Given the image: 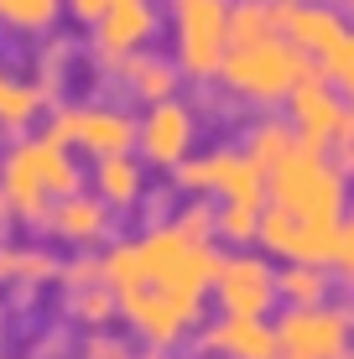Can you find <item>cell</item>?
Segmentation results:
<instances>
[{
    "mask_svg": "<svg viewBox=\"0 0 354 359\" xmlns=\"http://www.w3.org/2000/svg\"><path fill=\"white\" fill-rule=\"evenodd\" d=\"M104 287L115 297V318L146 349L172 354L203 328L209 287L219 266L214 203L182 198L172 214L151 219L136 234H115L100 250Z\"/></svg>",
    "mask_w": 354,
    "mask_h": 359,
    "instance_id": "6da1fadb",
    "label": "cell"
},
{
    "mask_svg": "<svg viewBox=\"0 0 354 359\" xmlns=\"http://www.w3.org/2000/svg\"><path fill=\"white\" fill-rule=\"evenodd\" d=\"M83 188V162L53 135L32 130L0 146V214L21 229H42L53 203Z\"/></svg>",
    "mask_w": 354,
    "mask_h": 359,
    "instance_id": "7a4b0ae2",
    "label": "cell"
},
{
    "mask_svg": "<svg viewBox=\"0 0 354 359\" xmlns=\"http://www.w3.org/2000/svg\"><path fill=\"white\" fill-rule=\"evenodd\" d=\"M354 188L349 172L323 151L308 146H292V151L266 172V208H282L292 219H308V224H328L339 229V219L349 214Z\"/></svg>",
    "mask_w": 354,
    "mask_h": 359,
    "instance_id": "3957f363",
    "label": "cell"
},
{
    "mask_svg": "<svg viewBox=\"0 0 354 359\" xmlns=\"http://www.w3.org/2000/svg\"><path fill=\"white\" fill-rule=\"evenodd\" d=\"M308 73H313L308 57H302L287 36H271V42H255V47H229L214 83L224 89V99L255 109V115H271V109L287 104V94L297 89Z\"/></svg>",
    "mask_w": 354,
    "mask_h": 359,
    "instance_id": "277c9868",
    "label": "cell"
},
{
    "mask_svg": "<svg viewBox=\"0 0 354 359\" xmlns=\"http://www.w3.org/2000/svg\"><path fill=\"white\" fill-rule=\"evenodd\" d=\"M172 68L193 89H214L219 63L229 53V0H162Z\"/></svg>",
    "mask_w": 354,
    "mask_h": 359,
    "instance_id": "5b68a950",
    "label": "cell"
},
{
    "mask_svg": "<svg viewBox=\"0 0 354 359\" xmlns=\"http://www.w3.org/2000/svg\"><path fill=\"white\" fill-rule=\"evenodd\" d=\"M42 135H53L57 146H68L73 156H125L136 151V109L120 104V99H63V104L47 109Z\"/></svg>",
    "mask_w": 354,
    "mask_h": 359,
    "instance_id": "8992f818",
    "label": "cell"
},
{
    "mask_svg": "<svg viewBox=\"0 0 354 359\" xmlns=\"http://www.w3.org/2000/svg\"><path fill=\"white\" fill-rule=\"evenodd\" d=\"M282 120L292 126L297 146H308V151L334 156L339 167H344L349 156H354V104H349V99L339 94L328 79H323L318 68H313L308 79H302L297 89L287 94Z\"/></svg>",
    "mask_w": 354,
    "mask_h": 359,
    "instance_id": "52a82bcc",
    "label": "cell"
},
{
    "mask_svg": "<svg viewBox=\"0 0 354 359\" xmlns=\"http://www.w3.org/2000/svg\"><path fill=\"white\" fill-rule=\"evenodd\" d=\"M182 198H203V203H245V208H266V172L250 162L240 146H209L193 151L188 162L172 172Z\"/></svg>",
    "mask_w": 354,
    "mask_h": 359,
    "instance_id": "ba28073f",
    "label": "cell"
},
{
    "mask_svg": "<svg viewBox=\"0 0 354 359\" xmlns=\"http://www.w3.org/2000/svg\"><path fill=\"white\" fill-rule=\"evenodd\" d=\"M209 302L219 318H271L276 307V261H266L261 250H219Z\"/></svg>",
    "mask_w": 354,
    "mask_h": 359,
    "instance_id": "9c48e42d",
    "label": "cell"
},
{
    "mask_svg": "<svg viewBox=\"0 0 354 359\" xmlns=\"http://www.w3.org/2000/svg\"><path fill=\"white\" fill-rule=\"evenodd\" d=\"M198 130H203V115H198V104H188L182 94L141 109L136 115V156H141V167L172 177V172L198 151Z\"/></svg>",
    "mask_w": 354,
    "mask_h": 359,
    "instance_id": "30bf717a",
    "label": "cell"
},
{
    "mask_svg": "<svg viewBox=\"0 0 354 359\" xmlns=\"http://www.w3.org/2000/svg\"><path fill=\"white\" fill-rule=\"evenodd\" d=\"M271 328H276L282 359H354V318L339 302L282 307V318H271Z\"/></svg>",
    "mask_w": 354,
    "mask_h": 359,
    "instance_id": "8fae6325",
    "label": "cell"
},
{
    "mask_svg": "<svg viewBox=\"0 0 354 359\" xmlns=\"http://www.w3.org/2000/svg\"><path fill=\"white\" fill-rule=\"evenodd\" d=\"M162 36V0H115L100 21H89V63L109 73L136 53H151Z\"/></svg>",
    "mask_w": 354,
    "mask_h": 359,
    "instance_id": "7c38bea8",
    "label": "cell"
},
{
    "mask_svg": "<svg viewBox=\"0 0 354 359\" xmlns=\"http://www.w3.org/2000/svg\"><path fill=\"white\" fill-rule=\"evenodd\" d=\"M271 11H276V36H287L308 63H323L354 32L339 0H271Z\"/></svg>",
    "mask_w": 354,
    "mask_h": 359,
    "instance_id": "4fadbf2b",
    "label": "cell"
},
{
    "mask_svg": "<svg viewBox=\"0 0 354 359\" xmlns=\"http://www.w3.org/2000/svg\"><path fill=\"white\" fill-rule=\"evenodd\" d=\"M334 234L328 224H308V219H292L282 208H261V224H255V250L276 266H328L334 261Z\"/></svg>",
    "mask_w": 354,
    "mask_h": 359,
    "instance_id": "5bb4252c",
    "label": "cell"
},
{
    "mask_svg": "<svg viewBox=\"0 0 354 359\" xmlns=\"http://www.w3.org/2000/svg\"><path fill=\"white\" fill-rule=\"evenodd\" d=\"M42 234H47V240H57V245H68L73 255H100L104 245L120 234V219L109 214L89 188H79V193H68L63 203H53Z\"/></svg>",
    "mask_w": 354,
    "mask_h": 359,
    "instance_id": "9a60e30c",
    "label": "cell"
},
{
    "mask_svg": "<svg viewBox=\"0 0 354 359\" xmlns=\"http://www.w3.org/2000/svg\"><path fill=\"white\" fill-rule=\"evenodd\" d=\"M104 79L120 89V104H141V109H151V104H162V99H177L182 94V79H177L172 57H162L156 47H151V53L125 57V63H115Z\"/></svg>",
    "mask_w": 354,
    "mask_h": 359,
    "instance_id": "2e32d148",
    "label": "cell"
},
{
    "mask_svg": "<svg viewBox=\"0 0 354 359\" xmlns=\"http://www.w3.org/2000/svg\"><path fill=\"white\" fill-rule=\"evenodd\" d=\"M89 193L100 198L115 219H125V214H136V208H146V198H151V172L141 167L136 151L100 156V162L89 167Z\"/></svg>",
    "mask_w": 354,
    "mask_h": 359,
    "instance_id": "e0dca14e",
    "label": "cell"
},
{
    "mask_svg": "<svg viewBox=\"0 0 354 359\" xmlns=\"http://www.w3.org/2000/svg\"><path fill=\"white\" fill-rule=\"evenodd\" d=\"M203 359H282L271 318H214L198 328Z\"/></svg>",
    "mask_w": 354,
    "mask_h": 359,
    "instance_id": "ac0fdd59",
    "label": "cell"
},
{
    "mask_svg": "<svg viewBox=\"0 0 354 359\" xmlns=\"http://www.w3.org/2000/svg\"><path fill=\"white\" fill-rule=\"evenodd\" d=\"M42 120H47V104L36 94V83L27 79V68L0 63V135L6 141L32 135V130H42Z\"/></svg>",
    "mask_w": 354,
    "mask_h": 359,
    "instance_id": "d6986e66",
    "label": "cell"
},
{
    "mask_svg": "<svg viewBox=\"0 0 354 359\" xmlns=\"http://www.w3.org/2000/svg\"><path fill=\"white\" fill-rule=\"evenodd\" d=\"M73 68H79V47L68 42V36H42V42L32 47V68H27V79L36 83V94H42V104L53 109V104H63L68 99V79H73Z\"/></svg>",
    "mask_w": 354,
    "mask_h": 359,
    "instance_id": "ffe728a7",
    "label": "cell"
},
{
    "mask_svg": "<svg viewBox=\"0 0 354 359\" xmlns=\"http://www.w3.org/2000/svg\"><path fill=\"white\" fill-rule=\"evenodd\" d=\"M57 261L47 245H27V240H0V287H16V292H36L47 281H57Z\"/></svg>",
    "mask_w": 354,
    "mask_h": 359,
    "instance_id": "44dd1931",
    "label": "cell"
},
{
    "mask_svg": "<svg viewBox=\"0 0 354 359\" xmlns=\"http://www.w3.org/2000/svg\"><path fill=\"white\" fill-rule=\"evenodd\" d=\"M63 27V0H0V36L36 47Z\"/></svg>",
    "mask_w": 354,
    "mask_h": 359,
    "instance_id": "7402d4cb",
    "label": "cell"
},
{
    "mask_svg": "<svg viewBox=\"0 0 354 359\" xmlns=\"http://www.w3.org/2000/svg\"><path fill=\"white\" fill-rule=\"evenodd\" d=\"M292 146H297V135H292V126L282 120V109H271V115H250V120H245L240 151H245L261 172H271V167L292 151Z\"/></svg>",
    "mask_w": 354,
    "mask_h": 359,
    "instance_id": "603a6c76",
    "label": "cell"
},
{
    "mask_svg": "<svg viewBox=\"0 0 354 359\" xmlns=\"http://www.w3.org/2000/svg\"><path fill=\"white\" fill-rule=\"evenodd\" d=\"M276 302L282 307L334 302V271L328 266H276Z\"/></svg>",
    "mask_w": 354,
    "mask_h": 359,
    "instance_id": "cb8c5ba5",
    "label": "cell"
},
{
    "mask_svg": "<svg viewBox=\"0 0 354 359\" xmlns=\"http://www.w3.org/2000/svg\"><path fill=\"white\" fill-rule=\"evenodd\" d=\"M276 36L271 0H229V47H255Z\"/></svg>",
    "mask_w": 354,
    "mask_h": 359,
    "instance_id": "d4e9b609",
    "label": "cell"
},
{
    "mask_svg": "<svg viewBox=\"0 0 354 359\" xmlns=\"http://www.w3.org/2000/svg\"><path fill=\"white\" fill-rule=\"evenodd\" d=\"M63 302H68V318L83 323L89 333H104L115 323V297H109L104 281H94V287H63Z\"/></svg>",
    "mask_w": 354,
    "mask_h": 359,
    "instance_id": "484cf974",
    "label": "cell"
},
{
    "mask_svg": "<svg viewBox=\"0 0 354 359\" xmlns=\"http://www.w3.org/2000/svg\"><path fill=\"white\" fill-rule=\"evenodd\" d=\"M313 68H318L323 79L334 83V89L344 94L349 104H354V32H349V36H344V42H339L328 57H323V63H313Z\"/></svg>",
    "mask_w": 354,
    "mask_h": 359,
    "instance_id": "4316f807",
    "label": "cell"
},
{
    "mask_svg": "<svg viewBox=\"0 0 354 359\" xmlns=\"http://www.w3.org/2000/svg\"><path fill=\"white\" fill-rule=\"evenodd\" d=\"M328 271H334V276L354 292V203H349V214L339 219V234H334V261H328Z\"/></svg>",
    "mask_w": 354,
    "mask_h": 359,
    "instance_id": "83f0119b",
    "label": "cell"
},
{
    "mask_svg": "<svg viewBox=\"0 0 354 359\" xmlns=\"http://www.w3.org/2000/svg\"><path fill=\"white\" fill-rule=\"evenodd\" d=\"M79 359H136V349H130L125 339H120V333H89V339H83V354Z\"/></svg>",
    "mask_w": 354,
    "mask_h": 359,
    "instance_id": "f1b7e54d",
    "label": "cell"
},
{
    "mask_svg": "<svg viewBox=\"0 0 354 359\" xmlns=\"http://www.w3.org/2000/svg\"><path fill=\"white\" fill-rule=\"evenodd\" d=\"M109 6H115V0H63V16L73 27H89V21H100Z\"/></svg>",
    "mask_w": 354,
    "mask_h": 359,
    "instance_id": "f546056e",
    "label": "cell"
},
{
    "mask_svg": "<svg viewBox=\"0 0 354 359\" xmlns=\"http://www.w3.org/2000/svg\"><path fill=\"white\" fill-rule=\"evenodd\" d=\"M136 359H203V354H162V349H146V354H136Z\"/></svg>",
    "mask_w": 354,
    "mask_h": 359,
    "instance_id": "4dcf8cb0",
    "label": "cell"
},
{
    "mask_svg": "<svg viewBox=\"0 0 354 359\" xmlns=\"http://www.w3.org/2000/svg\"><path fill=\"white\" fill-rule=\"evenodd\" d=\"M339 6H344V16H349V21H354V0H339Z\"/></svg>",
    "mask_w": 354,
    "mask_h": 359,
    "instance_id": "1f68e13d",
    "label": "cell"
},
{
    "mask_svg": "<svg viewBox=\"0 0 354 359\" xmlns=\"http://www.w3.org/2000/svg\"><path fill=\"white\" fill-rule=\"evenodd\" d=\"M47 359H68V354H47Z\"/></svg>",
    "mask_w": 354,
    "mask_h": 359,
    "instance_id": "d6a6232c",
    "label": "cell"
},
{
    "mask_svg": "<svg viewBox=\"0 0 354 359\" xmlns=\"http://www.w3.org/2000/svg\"><path fill=\"white\" fill-rule=\"evenodd\" d=\"M0 146H6V135H0Z\"/></svg>",
    "mask_w": 354,
    "mask_h": 359,
    "instance_id": "836d02e7",
    "label": "cell"
},
{
    "mask_svg": "<svg viewBox=\"0 0 354 359\" xmlns=\"http://www.w3.org/2000/svg\"><path fill=\"white\" fill-rule=\"evenodd\" d=\"M0 219H6V214H0Z\"/></svg>",
    "mask_w": 354,
    "mask_h": 359,
    "instance_id": "e575fe53",
    "label": "cell"
}]
</instances>
